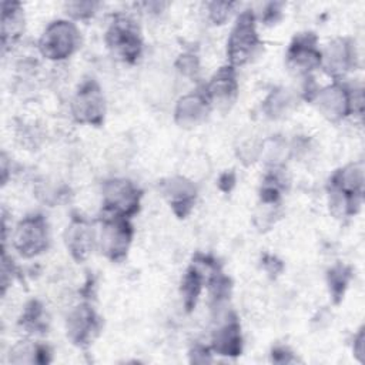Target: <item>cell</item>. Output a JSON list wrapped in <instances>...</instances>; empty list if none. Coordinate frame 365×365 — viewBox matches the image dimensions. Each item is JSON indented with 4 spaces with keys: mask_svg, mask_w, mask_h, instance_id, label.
<instances>
[{
    "mask_svg": "<svg viewBox=\"0 0 365 365\" xmlns=\"http://www.w3.org/2000/svg\"><path fill=\"white\" fill-rule=\"evenodd\" d=\"M312 101L317 110L331 123H338L351 114L362 111V93L361 90H351L341 81L317 90Z\"/></svg>",
    "mask_w": 365,
    "mask_h": 365,
    "instance_id": "cell-1",
    "label": "cell"
},
{
    "mask_svg": "<svg viewBox=\"0 0 365 365\" xmlns=\"http://www.w3.org/2000/svg\"><path fill=\"white\" fill-rule=\"evenodd\" d=\"M255 21V14L251 10H244L238 14L227 40V58L230 66H244L258 50L261 40Z\"/></svg>",
    "mask_w": 365,
    "mask_h": 365,
    "instance_id": "cell-2",
    "label": "cell"
},
{
    "mask_svg": "<svg viewBox=\"0 0 365 365\" xmlns=\"http://www.w3.org/2000/svg\"><path fill=\"white\" fill-rule=\"evenodd\" d=\"M80 44V31L71 20H54L51 21L38 38L40 54L53 61H61L68 58Z\"/></svg>",
    "mask_w": 365,
    "mask_h": 365,
    "instance_id": "cell-3",
    "label": "cell"
},
{
    "mask_svg": "<svg viewBox=\"0 0 365 365\" xmlns=\"http://www.w3.org/2000/svg\"><path fill=\"white\" fill-rule=\"evenodd\" d=\"M106 44L114 56L125 63H135L143 51L140 30L133 19L115 14L106 31Z\"/></svg>",
    "mask_w": 365,
    "mask_h": 365,
    "instance_id": "cell-4",
    "label": "cell"
},
{
    "mask_svg": "<svg viewBox=\"0 0 365 365\" xmlns=\"http://www.w3.org/2000/svg\"><path fill=\"white\" fill-rule=\"evenodd\" d=\"M133 234L134 230L128 218L103 214L97 245L110 261L120 262L127 257Z\"/></svg>",
    "mask_w": 365,
    "mask_h": 365,
    "instance_id": "cell-5",
    "label": "cell"
},
{
    "mask_svg": "<svg viewBox=\"0 0 365 365\" xmlns=\"http://www.w3.org/2000/svg\"><path fill=\"white\" fill-rule=\"evenodd\" d=\"M143 192L127 178H111L103 184V214L131 218L138 212Z\"/></svg>",
    "mask_w": 365,
    "mask_h": 365,
    "instance_id": "cell-6",
    "label": "cell"
},
{
    "mask_svg": "<svg viewBox=\"0 0 365 365\" xmlns=\"http://www.w3.org/2000/svg\"><path fill=\"white\" fill-rule=\"evenodd\" d=\"M13 248L24 258L44 252L50 244L48 225L41 214H30L17 222L11 235Z\"/></svg>",
    "mask_w": 365,
    "mask_h": 365,
    "instance_id": "cell-7",
    "label": "cell"
},
{
    "mask_svg": "<svg viewBox=\"0 0 365 365\" xmlns=\"http://www.w3.org/2000/svg\"><path fill=\"white\" fill-rule=\"evenodd\" d=\"M70 111L80 124L101 125L106 115V98L101 87L94 80L84 81L76 91Z\"/></svg>",
    "mask_w": 365,
    "mask_h": 365,
    "instance_id": "cell-8",
    "label": "cell"
},
{
    "mask_svg": "<svg viewBox=\"0 0 365 365\" xmlns=\"http://www.w3.org/2000/svg\"><path fill=\"white\" fill-rule=\"evenodd\" d=\"M285 61L287 67L298 76H308L319 68L321 50L317 46V36L314 33L297 34L288 46Z\"/></svg>",
    "mask_w": 365,
    "mask_h": 365,
    "instance_id": "cell-9",
    "label": "cell"
},
{
    "mask_svg": "<svg viewBox=\"0 0 365 365\" xmlns=\"http://www.w3.org/2000/svg\"><path fill=\"white\" fill-rule=\"evenodd\" d=\"M355 66L356 48L351 38H334L321 50V67L334 78V81H339V78L349 73Z\"/></svg>",
    "mask_w": 365,
    "mask_h": 365,
    "instance_id": "cell-10",
    "label": "cell"
},
{
    "mask_svg": "<svg viewBox=\"0 0 365 365\" xmlns=\"http://www.w3.org/2000/svg\"><path fill=\"white\" fill-rule=\"evenodd\" d=\"M100 328L101 319L94 308L87 302L74 307L67 317V336L77 346H88L98 335Z\"/></svg>",
    "mask_w": 365,
    "mask_h": 365,
    "instance_id": "cell-11",
    "label": "cell"
},
{
    "mask_svg": "<svg viewBox=\"0 0 365 365\" xmlns=\"http://www.w3.org/2000/svg\"><path fill=\"white\" fill-rule=\"evenodd\" d=\"M64 242L77 262L86 261L97 244V234L93 225L81 215H74L64 231Z\"/></svg>",
    "mask_w": 365,
    "mask_h": 365,
    "instance_id": "cell-12",
    "label": "cell"
},
{
    "mask_svg": "<svg viewBox=\"0 0 365 365\" xmlns=\"http://www.w3.org/2000/svg\"><path fill=\"white\" fill-rule=\"evenodd\" d=\"M204 93L211 106L215 104L218 107H230L238 94L235 67L230 64L220 67L204 87Z\"/></svg>",
    "mask_w": 365,
    "mask_h": 365,
    "instance_id": "cell-13",
    "label": "cell"
},
{
    "mask_svg": "<svg viewBox=\"0 0 365 365\" xmlns=\"http://www.w3.org/2000/svg\"><path fill=\"white\" fill-rule=\"evenodd\" d=\"M161 191L178 218H185L192 211L197 188L188 178L181 175L165 178L161 182Z\"/></svg>",
    "mask_w": 365,
    "mask_h": 365,
    "instance_id": "cell-14",
    "label": "cell"
},
{
    "mask_svg": "<svg viewBox=\"0 0 365 365\" xmlns=\"http://www.w3.org/2000/svg\"><path fill=\"white\" fill-rule=\"evenodd\" d=\"M211 103L204 91H192L182 96L174 110V120L182 128H194L200 125L208 115Z\"/></svg>",
    "mask_w": 365,
    "mask_h": 365,
    "instance_id": "cell-15",
    "label": "cell"
},
{
    "mask_svg": "<svg viewBox=\"0 0 365 365\" xmlns=\"http://www.w3.org/2000/svg\"><path fill=\"white\" fill-rule=\"evenodd\" d=\"M328 191H335L346 198L361 201L364 194V164L361 161L351 163L336 170L329 178Z\"/></svg>",
    "mask_w": 365,
    "mask_h": 365,
    "instance_id": "cell-16",
    "label": "cell"
},
{
    "mask_svg": "<svg viewBox=\"0 0 365 365\" xmlns=\"http://www.w3.org/2000/svg\"><path fill=\"white\" fill-rule=\"evenodd\" d=\"M211 348L215 354L222 356L235 358L242 352V335L238 318L230 314L225 322H222L212 334Z\"/></svg>",
    "mask_w": 365,
    "mask_h": 365,
    "instance_id": "cell-17",
    "label": "cell"
},
{
    "mask_svg": "<svg viewBox=\"0 0 365 365\" xmlns=\"http://www.w3.org/2000/svg\"><path fill=\"white\" fill-rule=\"evenodd\" d=\"M24 31V13L20 3L4 1L1 6V46L3 50L20 38Z\"/></svg>",
    "mask_w": 365,
    "mask_h": 365,
    "instance_id": "cell-18",
    "label": "cell"
},
{
    "mask_svg": "<svg viewBox=\"0 0 365 365\" xmlns=\"http://www.w3.org/2000/svg\"><path fill=\"white\" fill-rule=\"evenodd\" d=\"M205 279H207L205 272L194 262L185 271L182 281H181L180 291H181L184 308L187 311H192L195 308V304L200 298V294L202 291Z\"/></svg>",
    "mask_w": 365,
    "mask_h": 365,
    "instance_id": "cell-19",
    "label": "cell"
},
{
    "mask_svg": "<svg viewBox=\"0 0 365 365\" xmlns=\"http://www.w3.org/2000/svg\"><path fill=\"white\" fill-rule=\"evenodd\" d=\"M50 361L51 349L46 344L20 341L10 349V362L14 364H48Z\"/></svg>",
    "mask_w": 365,
    "mask_h": 365,
    "instance_id": "cell-20",
    "label": "cell"
},
{
    "mask_svg": "<svg viewBox=\"0 0 365 365\" xmlns=\"http://www.w3.org/2000/svg\"><path fill=\"white\" fill-rule=\"evenodd\" d=\"M294 107V94L284 87L272 90L262 103V110L269 118H281Z\"/></svg>",
    "mask_w": 365,
    "mask_h": 365,
    "instance_id": "cell-21",
    "label": "cell"
},
{
    "mask_svg": "<svg viewBox=\"0 0 365 365\" xmlns=\"http://www.w3.org/2000/svg\"><path fill=\"white\" fill-rule=\"evenodd\" d=\"M19 325L31 334H43L47 329V318L44 312V307L40 301L31 299L26 304L23 314L19 319Z\"/></svg>",
    "mask_w": 365,
    "mask_h": 365,
    "instance_id": "cell-22",
    "label": "cell"
},
{
    "mask_svg": "<svg viewBox=\"0 0 365 365\" xmlns=\"http://www.w3.org/2000/svg\"><path fill=\"white\" fill-rule=\"evenodd\" d=\"M352 278V271L349 267L338 264L332 267L327 274V284L331 294V298L335 304H339L344 298V294L348 288V284Z\"/></svg>",
    "mask_w": 365,
    "mask_h": 365,
    "instance_id": "cell-23",
    "label": "cell"
},
{
    "mask_svg": "<svg viewBox=\"0 0 365 365\" xmlns=\"http://www.w3.org/2000/svg\"><path fill=\"white\" fill-rule=\"evenodd\" d=\"M98 3L96 1H70L66 4V13L73 20H86L94 16Z\"/></svg>",
    "mask_w": 365,
    "mask_h": 365,
    "instance_id": "cell-24",
    "label": "cell"
},
{
    "mask_svg": "<svg viewBox=\"0 0 365 365\" xmlns=\"http://www.w3.org/2000/svg\"><path fill=\"white\" fill-rule=\"evenodd\" d=\"M235 4L227 1L208 3V17L214 24H222L228 17Z\"/></svg>",
    "mask_w": 365,
    "mask_h": 365,
    "instance_id": "cell-25",
    "label": "cell"
},
{
    "mask_svg": "<svg viewBox=\"0 0 365 365\" xmlns=\"http://www.w3.org/2000/svg\"><path fill=\"white\" fill-rule=\"evenodd\" d=\"M175 67L178 68V71L187 77H195L197 73L200 71V64H198V58L195 54L192 53H184L181 54L177 61H175Z\"/></svg>",
    "mask_w": 365,
    "mask_h": 365,
    "instance_id": "cell-26",
    "label": "cell"
},
{
    "mask_svg": "<svg viewBox=\"0 0 365 365\" xmlns=\"http://www.w3.org/2000/svg\"><path fill=\"white\" fill-rule=\"evenodd\" d=\"M190 359H191V362H197V364L211 362L212 359H211L210 348H207L204 345H195L190 352Z\"/></svg>",
    "mask_w": 365,
    "mask_h": 365,
    "instance_id": "cell-27",
    "label": "cell"
},
{
    "mask_svg": "<svg viewBox=\"0 0 365 365\" xmlns=\"http://www.w3.org/2000/svg\"><path fill=\"white\" fill-rule=\"evenodd\" d=\"M262 267H264V269H265L268 274H271V275H278V274L282 271V268H284L282 262H281L277 257L269 255V254H265V255H264V258H262Z\"/></svg>",
    "mask_w": 365,
    "mask_h": 365,
    "instance_id": "cell-28",
    "label": "cell"
},
{
    "mask_svg": "<svg viewBox=\"0 0 365 365\" xmlns=\"http://www.w3.org/2000/svg\"><path fill=\"white\" fill-rule=\"evenodd\" d=\"M271 359L278 364H288V362H294L295 356L292 355V352L288 348L277 346L271 352Z\"/></svg>",
    "mask_w": 365,
    "mask_h": 365,
    "instance_id": "cell-29",
    "label": "cell"
},
{
    "mask_svg": "<svg viewBox=\"0 0 365 365\" xmlns=\"http://www.w3.org/2000/svg\"><path fill=\"white\" fill-rule=\"evenodd\" d=\"M364 342H365V335H364V328H361L359 331H358V334L355 335V338H354V346H352V349H354V355L356 356V359L359 361V362H364Z\"/></svg>",
    "mask_w": 365,
    "mask_h": 365,
    "instance_id": "cell-30",
    "label": "cell"
},
{
    "mask_svg": "<svg viewBox=\"0 0 365 365\" xmlns=\"http://www.w3.org/2000/svg\"><path fill=\"white\" fill-rule=\"evenodd\" d=\"M235 185V174L232 171H225L218 178V187L221 191L228 192Z\"/></svg>",
    "mask_w": 365,
    "mask_h": 365,
    "instance_id": "cell-31",
    "label": "cell"
},
{
    "mask_svg": "<svg viewBox=\"0 0 365 365\" xmlns=\"http://www.w3.org/2000/svg\"><path fill=\"white\" fill-rule=\"evenodd\" d=\"M281 14V3H269L264 11V21L265 23H274L278 20Z\"/></svg>",
    "mask_w": 365,
    "mask_h": 365,
    "instance_id": "cell-32",
    "label": "cell"
}]
</instances>
